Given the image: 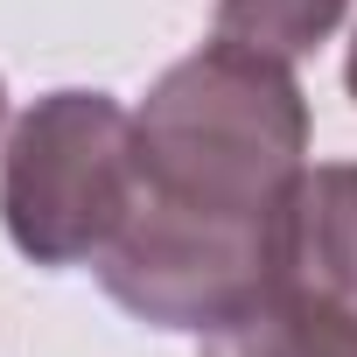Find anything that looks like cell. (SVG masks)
I'll return each instance as SVG.
<instances>
[{
	"label": "cell",
	"mask_w": 357,
	"mask_h": 357,
	"mask_svg": "<svg viewBox=\"0 0 357 357\" xmlns=\"http://www.w3.org/2000/svg\"><path fill=\"white\" fill-rule=\"evenodd\" d=\"M133 140L140 204L91 273L126 315L211 336L280 280V225L308 175V98L280 56L211 36L154 77Z\"/></svg>",
	"instance_id": "1"
},
{
	"label": "cell",
	"mask_w": 357,
	"mask_h": 357,
	"mask_svg": "<svg viewBox=\"0 0 357 357\" xmlns=\"http://www.w3.org/2000/svg\"><path fill=\"white\" fill-rule=\"evenodd\" d=\"M140 204V140L112 91L36 98L0 154V218L29 266H98Z\"/></svg>",
	"instance_id": "2"
},
{
	"label": "cell",
	"mask_w": 357,
	"mask_h": 357,
	"mask_svg": "<svg viewBox=\"0 0 357 357\" xmlns=\"http://www.w3.org/2000/svg\"><path fill=\"white\" fill-rule=\"evenodd\" d=\"M273 287L357 315V161H315L294 183Z\"/></svg>",
	"instance_id": "3"
},
{
	"label": "cell",
	"mask_w": 357,
	"mask_h": 357,
	"mask_svg": "<svg viewBox=\"0 0 357 357\" xmlns=\"http://www.w3.org/2000/svg\"><path fill=\"white\" fill-rule=\"evenodd\" d=\"M204 357H357V315L273 287L259 308L211 329Z\"/></svg>",
	"instance_id": "4"
},
{
	"label": "cell",
	"mask_w": 357,
	"mask_h": 357,
	"mask_svg": "<svg viewBox=\"0 0 357 357\" xmlns=\"http://www.w3.org/2000/svg\"><path fill=\"white\" fill-rule=\"evenodd\" d=\"M343 15H350V0H218L211 29L225 43H245V50H266V56L294 63L315 43H329Z\"/></svg>",
	"instance_id": "5"
},
{
	"label": "cell",
	"mask_w": 357,
	"mask_h": 357,
	"mask_svg": "<svg viewBox=\"0 0 357 357\" xmlns=\"http://www.w3.org/2000/svg\"><path fill=\"white\" fill-rule=\"evenodd\" d=\"M343 91L357 98V36H350V56H343Z\"/></svg>",
	"instance_id": "6"
},
{
	"label": "cell",
	"mask_w": 357,
	"mask_h": 357,
	"mask_svg": "<svg viewBox=\"0 0 357 357\" xmlns=\"http://www.w3.org/2000/svg\"><path fill=\"white\" fill-rule=\"evenodd\" d=\"M0 126H8V77H0Z\"/></svg>",
	"instance_id": "7"
}]
</instances>
